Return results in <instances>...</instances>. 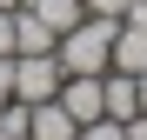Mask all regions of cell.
I'll list each match as a JSON object with an SVG mask.
<instances>
[{
  "instance_id": "9c48e42d",
  "label": "cell",
  "mask_w": 147,
  "mask_h": 140,
  "mask_svg": "<svg viewBox=\"0 0 147 140\" xmlns=\"http://www.w3.org/2000/svg\"><path fill=\"white\" fill-rule=\"evenodd\" d=\"M80 7H87V13H107V20H120V13L134 7V0H80Z\"/></svg>"
},
{
  "instance_id": "4fadbf2b",
  "label": "cell",
  "mask_w": 147,
  "mask_h": 140,
  "mask_svg": "<svg viewBox=\"0 0 147 140\" xmlns=\"http://www.w3.org/2000/svg\"><path fill=\"white\" fill-rule=\"evenodd\" d=\"M134 87H140V113H147V74H134Z\"/></svg>"
},
{
  "instance_id": "30bf717a",
  "label": "cell",
  "mask_w": 147,
  "mask_h": 140,
  "mask_svg": "<svg viewBox=\"0 0 147 140\" xmlns=\"http://www.w3.org/2000/svg\"><path fill=\"white\" fill-rule=\"evenodd\" d=\"M0 60H13V13H0Z\"/></svg>"
},
{
  "instance_id": "52a82bcc",
  "label": "cell",
  "mask_w": 147,
  "mask_h": 140,
  "mask_svg": "<svg viewBox=\"0 0 147 140\" xmlns=\"http://www.w3.org/2000/svg\"><path fill=\"white\" fill-rule=\"evenodd\" d=\"M20 7H27V13H40L47 20V27H54V33H67L74 27V20H80L87 7H80V0H20Z\"/></svg>"
},
{
  "instance_id": "8992f818",
  "label": "cell",
  "mask_w": 147,
  "mask_h": 140,
  "mask_svg": "<svg viewBox=\"0 0 147 140\" xmlns=\"http://www.w3.org/2000/svg\"><path fill=\"white\" fill-rule=\"evenodd\" d=\"M54 27H47L40 13H27V7H13V54H54Z\"/></svg>"
},
{
  "instance_id": "8fae6325",
  "label": "cell",
  "mask_w": 147,
  "mask_h": 140,
  "mask_svg": "<svg viewBox=\"0 0 147 140\" xmlns=\"http://www.w3.org/2000/svg\"><path fill=\"white\" fill-rule=\"evenodd\" d=\"M13 100V60H0V107Z\"/></svg>"
},
{
  "instance_id": "7a4b0ae2",
  "label": "cell",
  "mask_w": 147,
  "mask_h": 140,
  "mask_svg": "<svg viewBox=\"0 0 147 140\" xmlns=\"http://www.w3.org/2000/svg\"><path fill=\"white\" fill-rule=\"evenodd\" d=\"M60 80H67V67H60L54 54H13V100L40 107V100L60 93Z\"/></svg>"
},
{
  "instance_id": "ba28073f",
  "label": "cell",
  "mask_w": 147,
  "mask_h": 140,
  "mask_svg": "<svg viewBox=\"0 0 147 140\" xmlns=\"http://www.w3.org/2000/svg\"><path fill=\"white\" fill-rule=\"evenodd\" d=\"M74 140H127V120H107V113H100V120H87Z\"/></svg>"
},
{
  "instance_id": "277c9868",
  "label": "cell",
  "mask_w": 147,
  "mask_h": 140,
  "mask_svg": "<svg viewBox=\"0 0 147 140\" xmlns=\"http://www.w3.org/2000/svg\"><path fill=\"white\" fill-rule=\"evenodd\" d=\"M100 93H107V120H134L140 113V87H134V74H120V67L100 74Z\"/></svg>"
},
{
  "instance_id": "5b68a950",
  "label": "cell",
  "mask_w": 147,
  "mask_h": 140,
  "mask_svg": "<svg viewBox=\"0 0 147 140\" xmlns=\"http://www.w3.org/2000/svg\"><path fill=\"white\" fill-rule=\"evenodd\" d=\"M80 127H74V113L60 107V100H40L34 113H27V140H74Z\"/></svg>"
},
{
  "instance_id": "6da1fadb",
  "label": "cell",
  "mask_w": 147,
  "mask_h": 140,
  "mask_svg": "<svg viewBox=\"0 0 147 140\" xmlns=\"http://www.w3.org/2000/svg\"><path fill=\"white\" fill-rule=\"evenodd\" d=\"M114 27H120V20H107V13H80L54 40V60L67 67V74H107V67H114Z\"/></svg>"
},
{
  "instance_id": "3957f363",
  "label": "cell",
  "mask_w": 147,
  "mask_h": 140,
  "mask_svg": "<svg viewBox=\"0 0 147 140\" xmlns=\"http://www.w3.org/2000/svg\"><path fill=\"white\" fill-rule=\"evenodd\" d=\"M54 100H60L67 113H74V127H87V120H100V113H107V93H100V74H67Z\"/></svg>"
},
{
  "instance_id": "7c38bea8",
  "label": "cell",
  "mask_w": 147,
  "mask_h": 140,
  "mask_svg": "<svg viewBox=\"0 0 147 140\" xmlns=\"http://www.w3.org/2000/svg\"><path fill=\"white\" fill-rule=\"evenodd\" d=\"M127 140H147V113H134V120H127Z\"/></svg>"
},
{
  "instance_id": "5bb4252c",
  "label": "cell",
  "mask_w": 147,
  "mask_h": 140,
  "mask_svg": "<svg viewBox=\"0 0 147 140\" xmlns=\"http://www.w3.org/2000/svg\"><path fill=\"white\" fill-rule=\"evenodd\" d=\"M0 140H20V133H13V127H0Z\"/></svg>"
}]
</instances>
